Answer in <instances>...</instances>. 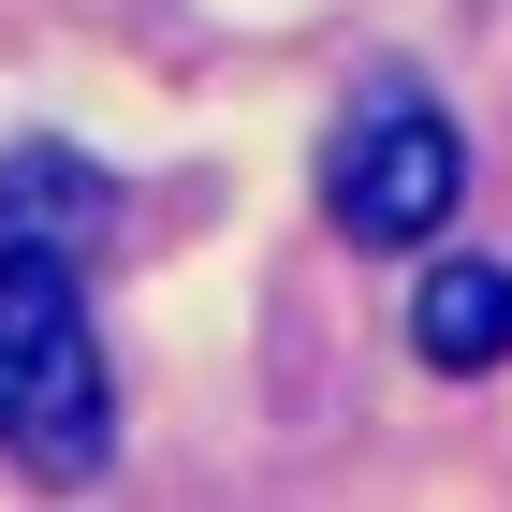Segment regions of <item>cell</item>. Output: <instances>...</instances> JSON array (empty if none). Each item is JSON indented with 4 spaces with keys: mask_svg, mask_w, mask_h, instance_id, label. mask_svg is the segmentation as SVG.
<instances>
[{
    "mask_svg": "<svg viewBox=\"0 0 512 512\" xmlns=\"http://www.w3.org/2000/svg\"><path fill=\"white\" fill-rule=\"evenodd\" d=\"M0 439L30 454L44 483H103V337H88V293L59 249H0Z\"/></svg>",
    "mask_w": 512,
    "mask_h": 512,
    "instance_id": "obj_1",
    "label": "cell"
},
{
    "mask_svg": "<svg viewBox=\"0 0 512 512\" xmlns=\"http://www.w3.org/2000/svg\"><path fill=\"white\" fill-rule=\"evenodd\" d=\"M454 191H469V147H454V118H439L425 88H366L352 118H337V147H322V205H337V235H352V249L439 235Z\"/></svg>",
    "mask_w": 512,
    "mask_h": 512,
    "instance_id": "obj_2",
    "label": "cell"
},
{
    "mask_svg": "<svg viewBox=\"0 0 512 512\" xmlns=\"http://www.w3.org/2000/svg\"><path fill=\"white\" fill-rule=\"evenodd\" d=\"M103 220H118V176H103L88 147H15V161H0V249H59V264H88Z\"/></svg>",
    "mask_w": 512,
    "mask_h": 512,
    "instance_id": "obj_3",
    "label": "cell"
},
{
    "mask_svg": "<svg viewBox=\"0 0 512 512\" xmlns=\"http://www.w3.org/2000/svg\"><path fill=\"white\" fill-rule=\"evenodd\" d=\"M410 352L439 366V381H483V366H512V264H483V249H439L425 293H410Z\"/></svg>",
    "mask_w": 512,
    "mask_h": 512,
    "instance_id": "obj_4",
    "label": "cell"
}]
</instances>
